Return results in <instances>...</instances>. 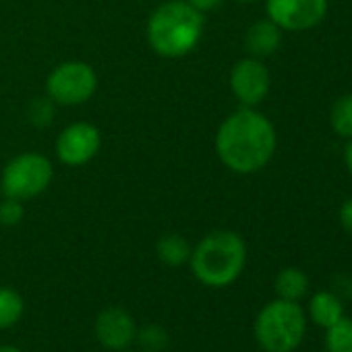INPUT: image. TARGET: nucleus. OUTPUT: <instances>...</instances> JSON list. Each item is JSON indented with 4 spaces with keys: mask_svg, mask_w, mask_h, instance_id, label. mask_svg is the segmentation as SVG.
<instances>
[{
    "mask_svg": "<svg viewBox=\"0 0 352 352\" xmlns=\"http://www.w3.org/2000/svg\"><path fill=\"white\" fill-rule=\"evenodd\" d=\"M272 75L263 60L247 56L230 71V89L245 108H257L270 94Z\"/></svg>",
    "mask_w": 352,
    "mask_h": 352,
    "instance_id": "obj_8",
    "label": "nucleus"
},
{
    "mask_svg": "<svg viewBox=\"0 0 352 352\" xmlns=\"http://www.w3.org/2000/svg\"><path fill=\"white\" fill-rule=\"evenodd\" d=\"M187 3L191 5V7H195L197 11H201L204 15L206 13H210V11H214V9H218L224 0H187Z\"/></svg>",
    "mask_w": 352,
    "mask_h": 352,
    "instance_id": "obj_22",
    "label": "nucleus"
},
{
    "mask_svg": "<svg viewBox=\"0 0 352 352\" xmlns=\"http://www.w3.org/2000/svg\"><path fill=\"white\" fill-rule=\"evenodd\" d=\"M155 251H157V257L162 263L170 265V267H179L183 263L189 261L191 257V245L185 236L181 234H164L157 245H155Z\"/></svg>",
    "mask_w": 352,
    "mask_h": 352,
    "instance_id": "obj_14",
    "label": "nucleus"
},
{
    "mask_svg": "<svg viewBox=\"0 0 352 352\" xmlns=\"http://www.w3.org/2000/svg\"><path fill=\"white\" fill-rule=\"evenodd\" d=\"M340 224H342V228L348 232V234H352V197H348L344 204H342V208H340Z\"/></svg>",
    "mask_w": 352,
    "mask_h": 352,
    "instance_id": "obj_21",
    "label": "nucleus"
},
{
    "mask_svg": "<svg viewBox=\"0 0 352 352\" xmlns=\"http://www.w3.org/2000/svg\"><path fill=\"white\" fill-rule=\"evenodd\" d=\"M327 352H352V319L342 317L325 329Z\"/></svg>",
    "mask_w": 352,
    "mask_h": 352,
    "instance_id": "obj_17",
    "label": "nucleus"
},
{
    "mask_svg": "<svg viewBox=\"0 0 352 352\" xmlns=\"http://www.w3.org/2000/svg\"><path fill=\"white\" fill-rule=\"evenodd\" d=\"M329 11V0H265L267 19L282 32H307L317 28Z\"/></svg>",
    "mask_w": 352,
    "mask_h": 352,
    "instance_id": "obj_7",
    "label": "nucleus"
},
{
    "mask_svg": "<svg viewBox=\"0 0 352 352\" xmlns=\"http://www.w3.org/2000/svg\"><path fill=\"white\" fill-rule=\"evenodd\" d=\"M0 352H21L17 346H7V344H3L0 346Z\"/></svg>",
    "mask_w": 352,
    "mask_h": 352,
    "instance_id": "obj_24",
    "label": "nucleus"
},
{
    "mask_svg": "<svg viewBox=\"0 0 352 352\" xmlns=\"http://www.w3.org/2000/svg\"><path fill=\"white\" fill-rule=\"evenodd\" d=\"M206 30V17L187 0H170L157 7L145 28L147 44L162 58H181L197 48Z\"/></svg>",
    "mask_w": 352,
    "mask_h": 352,
    "instance_id": "obj_2",
    "label": "nucleus"
},
{
    "mask_svg": "<svg viewBox=\"0 0 352 352\" xmlns=\"http://www.w3.org/2000/svg\"><path fill=\"white\" fill-rule=\"evenodd\" d=\"M96 336L108 350H126L137 338V323L133 315L120 307L104 309L96 319Z\"/></svg>",
    "mask_w": 352,
    "mask_h": 352,
    "instance_id": "obj_10",
    "label": "nucleus"
},
{
    "mask_svg": "<svg viewBox=\"0 0 352 352\" xmlns=\"http://www.w3.org/2000/svg\"><path fill=\"white\" fill-rule=\"evenodd\" d=\"M0 195H3V189H0Z\"/></svg>",
    "mask_w": 352,
    "mask_h": 352,
    "instance_id": "obj_27",
    "label": "nucleus"
},
{
    "mask_svg": "<svg viewBox=\"0 0 352 352\" xmlns=\"http://www.w3.org/2000/svg\"><path fill=\"white\" fill-rule=\"evenodd\" d=\"M278 298L284 300H300L309 292V276L298 267H284L274 282Z\"/></svg>",
    "mask_w": 352,
    "mask_h": 352,
    "instance_id": "obj_13",
    "label": "nucleus"
},
{
    "mask_svg": "<svg viewBox=\"0 0 352 352\" xmlns=\"http://www.w3.org/2000/svg\"><path fill=\"white\" fill-rule=\"evenodd\" d=\"M278 147L274 122L257 108H241L224 118L216 133V153L220 162L236 174L263 170Z\"/></svg>",
    "mask_w": 352,
    "mask_h": 352,
    "instance_id": "obj_1",
    "label": "nucleus"
},
{
    "mask_svg": "<svg viewBox=\"0 0 352 352\" xmlns=\"http://www.w3.org/2000/svg\"><path fill=\"white\" fill-rule=\"evenodd\" d=\"M329 124L340 139H352V94H344L333 102Z\"/></svg>",
    "mask_w": 352,
    "mask_h": 352,
    "instance_id": "obj_16",
    "label": "nucleus"
},
{
    "mask_svg": "<svg viewBox=\"0 0 352 352\" xmlns=\"http://www.w3.org/2000/svg\"><path fill=\"white\" fill-rule=\"evenodd\" d=\"M309 317L315 325L327 329L329 325H333L338 319L344 317V305L342 298L336 292L329 290H321L315 292L309 300Z\"/></svg>",
    "mask_w": 352,
    "mask_h": 352,
    "instance_id": "obj_12",
    "label": "nucleus"
},
{
    "mask_svg": "<svg viewBox=\"0 0 352 352\" xmlns=\"http://www.w3.org/2000/svg\"><path fill=\"white\" fill-rule=\"evenodd\" d=\"M189 263L201 284L210 288L230 286L247 265V243L234 230H214L197 243Z\"/></svg>",
    "mask_w": 352,
    "mask_h": 352,
    "instance_id": "obj_3",
    "label": "nucleus"
},
{
    "mask_svg": "<svg viewBox=\"0 0 352 352\" xmlns=\"http://www.w3.org/2000/svg\"><path fill=\"white\" fill-rule=\"evenodd\" d=\"M137 340L143 352H162L170 344L168 331L157 323H149L143 329H137Z\"/></svg>",
    "mask_w": 352,
    "mask_h": 352,
    "instance_id": "obj_18",
    "label": "nucleus"
},
{
    "mask_svg": "<svg viewBox=\"0 0 352 352\" xmlns=\"http://www.w3.org/2000/svg\"><path fill=\"white\" fill-rule=\"evenodd\" d=\"M120 352H131V350H120Z\"/></svg>",
    "mask_w": 352,
    "mask_h": 352,
    "instance_id": "obj_26",
    "label": "nucleus"
},
{
    "mask_svg": "<svg viewBox=\"0 0 352 352\" xmlns=\"http://www.w3.org/2000/svg\"><path fill=\"white\" fill-rule=\"evenodd\" d=\"M54 179L52 162L38 151H25L15 155L3 170L0 189L5 197L28 201L42 195Z\"/></svg>",
    "mask_w": 352,
    "mask_h": 352,
    "instance_id": "obj_5",
    "label": "nucleus"
},
{
    "mask_svg": "<svg viewBox=\"0 0 352 352\" xmlns=\"http://www.w3.org/2000/svg\"><path fill=\"white\" fill-rule=\"evenodd\" d=\"M98 89V75L91 65L69 60L46 77V96L56 106H81Z\"/></svg>",
    "mask_w": 352,
    "mask_h": 352,
    "instance_id": "obj_6",
    "label": "nucleus"
},
{
    "mask_svg": "<svg viewBox=\"0 0 352 352\" xmlns=\"http://www.w3.org/2000/svg\"><path fill=\"white\" fill-rule=\"evenodd\" d=\"M346 147H344V164L348 168V172L352 174V139H346Z\"/></svg>",
    "mask_w": 352,
    "mask_h": 352,
    "instance_id": "obj_23",
    "label": "nucleus"
},
{
    "mask_svg": "<svg viewBox=\"0 0 352 352\" xmlns=\"http://www.w3.org/2000/svg\"><path fill=\"white\" fill-rule=\"evenodd\" d=\"M253 331L265 352H292L307 331L305 309L296 300L276 298L259 311Z\"/></svg>",
    "mask_w": 352,
    "mask_h": 352,
    "instance_id": "obj_4",
    "label": "nucleus"
},
{
    "mask_svg": "<svg viewBox=\"0 0 352 352\" xmlns=\"http://www.w3.org/2000/svg\"><path fill=\"white\" fill-rule=\"evenodd\" d=\"M102 147V133L91 122H73L56 139V157L65 166H83L91 162Z\"/></svg>",
    "mask_w": 352,
    "mask_h": 352,
    "instance_id": "obj_9",
    "label": "nucleus"
},
{
    "mask_svg": "<svg viewBox=\"0 0 352 352\" xmlns=\"http://www.w3.org/2000/svg\"><path fill=\"white\" fill-rule=\"evenodd\" d=\"M239 3H255V0H239Z\"/></svg>",
    "mask_w": 352,
    "mask_h": 352,
    "instance_id": "obj_25",
    "label": "nucleus"
},
{
    "mask_svg": "<svg viewBox=\"0 0 352 352\" xmlns=\"http://www.w3.org/2000/svg\"><path fill=\"white\" fill-rule=\"evenodd\" d=\"M30 120L36 124V126H46L50 124L52 116H54V102L46 96V98H40V100H34L32 106H30V112H28Z\"/></svg>",
    "mask_w": 352,
    "mask_h": 352,
    "instance_id": "obj_19",
    "label": "nucleus"
},
{
    "mask_svg": "<svg viewBox=\"0 0 352 352\" xmlns=\"http://www.w3.org/2000/svg\"><path fill=\"white\" fill-rule=\"evenodd\" d=\"M25 311L23 296L9 286H0V329L13 327Z\"/></svg>",
    "mask_w": 352,
    "mask_h": 352,
    "instance_id": "obj_15",
    "label": "nucleus"
},
{
    "mask_svg": "<svg viewBox=\"0 0 352 352\" xmlns=\"http://www.w3.org/2000/svg\"><path fill=\"white\" fill-rule=\"evenodd\" d=\"M25 216L23 201L5 197V201H0V224L5 226H17Z\"/></svg>",
    "mask_w": 352,
    "mask_h": 352,
    "instance_id": "obj_20",
    "label": "nucleus"
},
{
    "mask_svg": "<svg viewBox=\"0 0 352 352\" xmlns=\"http://www.w3.org/2000/svg\"><path fill=\"white\" fill-rule=\"evenodd\" d=\"M280 46H282V30L267 17L255 21L245 36V48L249 56L259 60L276 54Z\"/></svg>",
    "mask_w": 352,
    "mask_h": 352,
    "instance_id": "obj_11",
    "label": "nucleus"
}]
</instances>
